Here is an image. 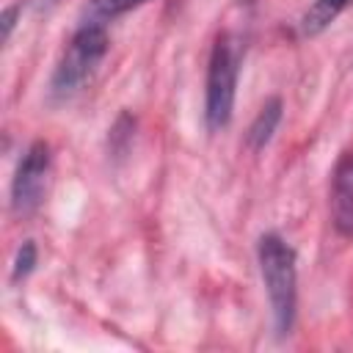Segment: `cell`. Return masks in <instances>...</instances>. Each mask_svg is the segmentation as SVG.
<instances>
[{
    "mask_svg": "<svg viewBox=\"0 0 353 353\" xmlns=\"http://www.w3.org/2000/svg\"><path fill=\"white\" fill-rule=\"evenodd\" d=\"M350 0H314L309 6V11L303 14V19H301V33L303 36H320L342 14V8Z\"/></svg>",
    "mask_w": 353,
    "mask_h": 353,
    "instance_id": "7",
    "label": "cell"
},
{
    "mask_svg": "<svg viewBox=\"0 0 353 353\" xmlns=\"http://www.w3.org/2000/svg\"><path fill=\"white\" fill-rule=\"evenodd\" d=\"M19 3H14V6H8L6 11H3V41H8V36H11V30H14V22H17V17H19Z\"/></svg>",
    "mask_w": 353,
    "mask_h": 353,
    "instance_id": "11",
    "label": "cell"
},
{
    "mask_svg": "<svg viewBox=\"0 0 353 353\" xmlns=\"http://www.w3.org/2000/svg\"><path fill=\"white\" fill-rule=\"evenodd\" d=\"M108 52V30L102 22H85L77 28L72 36L69 47L63 50L52 80H50V94L52 99H69L74 97L97 72Z\"/></svg>",
    "mask_w": 353,
    "mask_h": 353,
    "instance_id": "3",
    "label": "cell"
},
{
    "mask_svg": "<svg viewBox=\"0 0 353 353\" xmlns=\"http://www.w3.org/2000/svg\"><path fill=\"white\" fill-rule=\"evenodd\" d=\"M50 174V146L44 141H33L22 154L14 179H11V212L25 218L30 215L44 196Z\"/></svg>",
    "mask_w": 353,
    "mask_h": 353,
    "instance_id": "4",
    "label": "cell"
},
{
    "mask_svg": "<svg viewBox=\"0 0 353 353\" xmlns=\"http://www.w3.org/2000/svg\"><path fill=\"white\" fill-rule=\"evenodd\" d=\"M331 221L342 237H353V152H342L331 179Z\"/></svg>",
    "mask_w": 353,
    "mask_h": 353,
    "instance_id": "5",
    "label": "cell"
},
{
    "mask_svg": "<svg viewBox=\"0 0 353 353\" xmlns=\"http://www.w3.org/2000/svg\"><path fill=\"white\" fill-rule=\"evenodd\" d=\"M58 3H61V0H22L19 8H30V11L41 14V11H52Z\"/></svg>",
    "mask_w": 353,
    "mask_h": 353,
    "instance_id": "12",
    "label": "cell"
},
{
    "mask_svg": "<svg viewBox=\"0 0 353 353\" xmlns=\"http://www.w3.org/2000/svg\"><path fill=\"white\" fill-rule=\"evenodd\" d=\"M256 262H259L268 303H270V312H273L276 336H287L295 325V312H298L295 251L281 234L265 232L256 243Z\"/></svg>",
    "mask_w": 353,
    "mask_h": 353,
    "instance_id": "1",
    "label": "cell"
},
{
    "mask_svg": "<svg viewBox=\"0 0 353 353\" xmlns=\"http://www.w3.org/2000/svg\"><path fill=\"white\" fill-rule=\"evenodd\" d=\"M36 262H39V248H36V243H33V240H25V243L19 245V251H17V256H14L11 281H25V279L33 273Z\"/></svg>",
    "mask_w": 353,
    "mask_h": 353,
    "instance_id": "9",
    "label": "cell"
},
{
    "mask_svg": "<svg viewBox=\"0 0 353 353\" xmlns=\"http://www.w3.org/2000/svg\"><path fill=\"white\" fill-rule=\"evenodd\" d=\"M237 72H240V44L232 33H221L212 44L210 63H207L204 121H207L210 132H221L232 121L234 94H237Z\"/></svg>",
    "mask_w": 353,
    "mask_h": 353,
    "instance_id": "2",
    "label": "cell"
},
{
    "mask_svg": "<svg viewBox=\"0 0 353 353\" xmlns=\"http://www.w3.org/2000/svg\"><path fill=\"white\" fill-rule=\"evenodd\" d=\"M132 135H135V119L130 113H121L116 119V124L110 127V135H108V146L113 152V157H124L130 143H132Z\"/></svg>",
    "mask_w": 353,
    "mask_h": 353,
    "instance_id": "8",
    "label": "cell"
},
{
    "mask_svg": "<svg viewBox=\"0 0 353 353\" xmlns=\"http://www.w3.org/2000/svg\"><path fill=\"white\" fill-rule=\"evenodd\" d=\"M143 3H146V0H88L91 14H94L97 19H116V17L132 11V8L143 6Z\"/></svg>",
    "mask_w": 353,
    "mask_h": 353,
    "instance_id": "10",
    "label": "cell"
},
{
    "mask_svg": "<svg viewBox=\"0 0 353 353\" xmlns=\"http://www.w3.org/2000/svg\"><path fill=\"white\" fill-rule=\"evenodd\" d=\"M281 113H284L281 97L265 99V105H262L259 113L254 116V121H251V127H248V135H245L251 152H262V149L273 141V135H276V130H279V124H281Z\"/></svg>",
    "mask_w": 353,
    "mask_h": 353,
    "instance_id": "6",
    "label": "cell"
}]
</instances>
